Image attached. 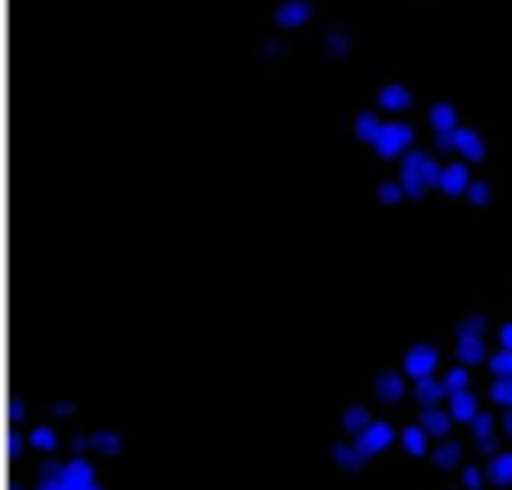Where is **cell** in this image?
I'll list each match as a JSON object with an SVG mask.
<instances>
[{"label": "cell", "mask_w": 512, "mask_h": 490, "mask_svg": "<svg viewBox=\"0 0 512 490\" xmlns=\"http://www.w3.org/2000/svg\"><path fill=\"white\" fill-rule=\"evenodd\" d=\"M441 167H445V162L436 158V153H427V149H409L405 158L396 162V176L405 180L409 198H423L427 189L441 185Z\"/></svg>", "instance_id": "cell-1"}, {"label": "cell", "mask_w": 512, "mask_h": 490, "mask_svg": "<svg viewBox=\"0 0 512 490\" xmlns=\"http://www.w3.org/2000/svg\"><path fill=\"white\" fill-rule=\"evenodd\" d=\"M414 140H418L414 126L400 122L396 113H387V117H382V126H378V140H373V153H378V158H387V162H400L409 149H414Z\"/></svg>", "instance_id": "cell-2"}, {"label": "cell", "mask_w": 512, "mask_h": 490, "mask_svg": "<svg viewBox=\"0 0 512 490\" xmlns=\"http://www.w3.org/2000/svg\"><path fill=\"white\" fill-rule=\"evenodd\" d=\"M436 153H459V158H468L472 167H477V162H486V158H490V144H486V135H481L477 126L463 122L459 131L436 135Z\"/></svg>", "instance_id": "cell-3"}, {"label": "cell", "mask_w": 512, "mask_h": 490, "mask_svg": "<svg viewBox=\"0 0 512 490\" xmlns=\"http://www.w3.org/2000/svg\"><path fill=\"white\" fill-rule=\"evenodd\" d=\"M409 392H414V378H409L405 369H382V374H373V383H369L373 405H382V410H396V405H405Z\"/></svg>", "instance_id": "cell-4"}, {"label": "cell", "mask_w": 512, "mask_h": 490, "mask_svg": "<svg viewBox=\"0 0 512 490\" xmlns=\"http://www.w3.org/2000/svg\"><path fill=\"white\" fill-rule=\"evenodd\" d=\"M400 369H405L409 378H432V374H441V347H436L432 338L427 342H414V347L405 351V356H400Z\"/></svg>", "instance_id": "cell-5"}, {"label": "cell", "mask_w": 512, "mask_h": 490, "mask_svg": "<svg viewBox=\"0 0 512 490\" xmlns=\"http://www.w3.org/2000/svg\"><path fill=\"white\" fill-rule=\"evenodd\" d=\"M355 437H360V446L369 450V459H378V455H387V450L400 446V428H396V419H387V414H378V419H373L364 432H355Z\"/></svg>", "instance_id": "cell-6"}, {"label": "cell", "mask_w": 512, "mask_h": 490, "mask_svg": "<svg viewBox=\"0 0 512 490\" xmlns=\"http://www.w3.org/2000/svg\"><path fill=\"white\" fill-rule=\"evenodd\" d=\"M490 333H472V329H454V360H463V365L472 369H486L490 360Z\"/></svg>", "instance_id": "cell-7"}, {"label": "cell", "mask_w": 512, "mask_h": 490, "mask_svg": "<svg viewBox=\"0 0 512 490\" xmlns=\"http://www.w3.org/2000/svg\"><path fill=\"white\" fill-rule=\"evenodd\" d=\"M472 446H481V455H490L495 446H504V414L495 410V405H486V410L477 414V423L468 428Z\"/></svg>", "instance_id": "cell-8"}, {"label": "cell", "mask_w": 512, "mask_h": 490, "mask_svg": "<svg viewBox=\"0 0 512 490\" xmlns=\"http://www.w3.org/2000/svg\"><path fill=\"white\" fill-rule=\"evenodd\" d=\"M328 464L337 468V473H360L364 464H369V450L360 446V437H351V432H342V437L328 446Z\"/></svg>", "instance_id": "cell-9"}, {"label": "cell", "mask_w": 512, "mask_h": 490, "mask_svg": "<svg viewBox=\"0 0 512 490\" xmlns=\"http://www.w3.org/2000/svg\"><path fill=\"white\" fill-rule=\"evenodd\" d=\"M432 468H441V473H459L463 464H468V441L459 437V432H450V437H441L432 446Z\"/></svg>", "instance_id": "cell-10"}, {"label": "cell", "mask_w": 512, "mask_h": 490, "mask_svg": "<svg viewBox=\"0 0 512 490\" xmlns=\"http://www.w3.org/2000/svg\"><path fill=\"white\" fill-rule=\"evenodd\" d=\"M472 162L468 158H454V162H445L441 167V194H450V198H468V189H472Z\"/></svg>", "instance_id": "cell-11"}, {"label": "cell", "mask_w": 512, "mask_h": 490, "mask_svg": "<svg viewBox=\"0 0 512 490\" xmlns=\"http://www.w3.org/2000/svg\"><path fill=\"white\" fill-rule=\"evenodd\" d=\"M445 405H450V414H454V423H459V428H472V423H477V414L486 410V392L468 387V392L445 396Z\"/></svg>", "instance_id": "cell-12"}, {"label": "cell", "mask_w": 512, "mask_h": 490, "mask_svg": "<svg viewBox=\"0 0 512 490\" xmlns=\"http://www.w3.org/2000/svg\"><path fill=\"white\" fill-rule=\"evenodd\" d=\"M432 446H436V437L423 428V419H418V414L409 423H400V450H405L409 459H427V455H432Z\"/></svg>", "instance_id": "cell-13"}, {"label": "cell", "mask_w": 512, "mask_h": 490, "mask_svg": "<svg viewBox=\"0 0 512 490\" xmlns=\"http://www.w3.org/2000/svg\"><path fill=\"white\" fill-rule=\"evenodd\" d=\"M486 477L495 490H508L512 486V446H495L486 455Z\"/></svg>", "instance_id": "cell-14"}, {"label": "cell", "mask_w": 512, "mask_h": 490, "mask_svg": "<svg viewBox=\"0 0 512 490\" xmlns=\"http://www.w3.org/2000/svg\"><path fill=\"white\" fill-rule=\"evenodd\" d=\"M427 122H432L436 135H450V131H459L463 126V113L450 104V99H436V104L427 108Z\"/></svg>", "instance_id": "cell-15"}, {"label": "cell", "mask_w": 512, "mask_h": 490, "mask_svg": "<svg viewBox=\"0 0 512 490\" xmlns=\"http://www.w3.org/2000/svg\"><path fill=\"white\" fill-rule=\"evenodd\" d=\"M418 419H423V428L432 432L436 441L441 437H450L459 423H454V414H450V405H427V410H418Z\"/></svg>", "instance_id": "cell-16"}, {"label": "cell", "mask_w": 512, "mask_h": 490, "mask_svg": "<svg viewBox=\"0 0 512 490\" xmlns=\"http://www.w3.org/2000/svg\"><path fill=\"white\" fill-rule=\"evenodd\" d=\"M409 401H414L418 410H427V405H445V383H441V374L418 378L414 392H409Z\"/></svg>", "instance_id": "cell-17"}, {"label": "cell", "mask_w": 512, "mask_h": 490, "mask_svg": "<svg viewBox=\"0 0 512 490\" xmlns=\"http://www.w3.org/2000/svg\"><path fill=\"white\" fill-rule=\"evenodd\" d=\"M409 104H414V95H409V86H400V81L382 86L378 99H373V108H382V113H405Z\"/></svg>", "instance_id": "cell-18"}, {"label": "cell", "mask_w": 512, "mask_h": 490, "mask_svg": "<svg viewBox=\"0 0 512 490\" xmlns=\"http://www.w3.org/2000/svg\"><path fill=\"white\" fill-rule=\"evenodd\" d=\"M373 419H378V410H373L369 401H351L342 410V432H351V437H355V432H364Z\"/></svg>", "instance_id": "cell-19"}, {"label": "cell", "mask_w": 512, "mask_h": 490, "mask_svg": "<svg viewBox=\"0 0 512 490\" xmlns=\"http://www.w3.org/2000/svg\"><path fill=\"white\" fill-rule=\"evenodd\" d=\"M441 383H445V396L477 387V383H472V365H463V360H454V365H445V369H441Z\"/></svg>", "instance_id": "cell-20"}, {"label": "cell", "mask_w": 512, "mask_h": 490, "mask_svg": "<svg viewBox=\"0 0 512 490\" xmlns=\"http://www.w3.org/2000/svg\"><path fill=\"white\" fill-rule=\"evenodd\" d=\"M126 450V437L122 432H90V455L95 459H113Z\"/></svg>", "instance_id": "cell-21"}, {"label": "cell", "mask_w": 512, "mask_h": 490, "mask_svg": "<svg viewBox=\"0 0 512 490\" xmlns=\"http://www.w3.org/2000/svg\"><path fill=\"white\" fill-rule=\"evenodd\" d=\"M454 482H459L463 490H486L490 477H486V459H468V464L454 473Z\"/></svg>", "instance_id": "cell-22"}, {"label": "cell", "mask_w": 512, "mask_h": 490, "mask_svg": "<svg viewBox=\"0 0 512 490\" xmlns=\"http://www.w3.org/2000/svg\"><path fill=\"white\" fill-rule=\"evenodd\" d=\"M486 405H495V410H512V378H490L486 383Z\"/></svg>", "instance_id": "cell-23"}, {"label": "cell", "mask_w": 512, "mask_h": 490, "mask_svg": "<svg viewBox=\"0 0 512 490\" xmlns=\"http://www.w3.org/2000/svg\"><path fill=\"white\" fill-rule=\"evenodd\" d=\"M274 18H279V27H301L310 18V5L306 0H288V5H279V14Z\"/></svg>", "instance_id": "cell-24"}, {"label": "cell", "mask_w": 512, "mask_h": 490, "mask_svg": "<svg viewBox=\"0 0 512 490\" xmlns=\"http://www.w3.org/2000/svg\"><path fill=\"white\" fill-rule=\"evenodd\" d=\"M32 446L41 450V455H54V450H59V428H54V423H36V428H32Z\"/></svg>", "instance_id": "cell-25"}, {"label": "cell", "mask_w": 512, "mask_h": 490, "mask_svg": "<svg viewBox=\"0 0 512 490\" xmlns=\"http://www.w3.org/2000/svg\"><path fill=\"white\" fill-rule=\"evenodd\" d=\"M405 198H409V189H405V180H400V176H396V180H391V176L378 180V203H382V207L405 203Z\"/></svg>", "instance_id": "cell-26"}, {"label": "cell", "mask_w": 512, "mask_h": 490, "mask_svg": "<svg viewBox=\"0 0 512 490\" xmlns=\"http://www.w3.org/2000/svg\"><path fill=\"white\" fill-rule=\"evenodd\" d=\"M486 374H490V378H512V351H508V347H495V351H490Z\"/></svg>", "instance_id": "cell-27"}, {"label": "cell", "mask_w": 512, "mask_h": 490, "mask_svg": "<svg viewBox=\"0 0 512 490\" xmlns=\"http://www.w3.org/2000/svg\"><path fill=\"white\" fill-rule=\"evenodd\" d=\"M490 198H495V194H490V180L477 176V180H472V189H468V203H472V207H486Z\"/></svg>", "instance_id": "cell-28"}, {"label": "cell", "mask_w": 512, "mask_h": 490, "mask_svg": "<svg viewBox=\"0 0 512 490\" xmlns=\"http://www.w3.org/2000/svg\"><path fill=\"white\" fill-rule=\"evenodd\" d=\"M50 419H54V423H68V419H77V405H68V401H54V405H50Z\"/></svg>", "instance_id": "cell-29"}, {"label": "cell", "mask_w": 512, "mask_h": 490, "mask_svg": "<svg viewBox=\"0 0 512 490\" xmlns=\"http://www.w3.org/2000/svg\"><path fill=\"white\" fill-rule=\"evenodd\" d=\"M36 490H63V482H59V464H50L41 473V482H36Z\"/></svg>", "instance_id": "cell-30"}, {"label": "cell", "mask_w": 512, "mask_h": 490, "mask_svg": "<svg viewBox=\"0 0 512 490\" xmlns=\"http://www.w3.org/2000/svg\"><path fill=\"white\" fill-rule=\"evenodd\" d=\"M495 347H508L512 351V320H499L495 324Z\"/></svg>", "instance_id": "cell-31"}, {"label": "cell", "mask_w": 512, "mask_h": 490, "mask_svg": "<svg viewBox=\"0 0 512 490\" xmlns=\"http://www.w3.org/2000/svg\"><path fill=\"white\" fill-rule=\"evenodd\" d=\"M77 490H104V482H90V486H77Z\"/></svg>", "instance_id": "cell-32"}, {"label": "cell", "mask_w": 512, "mask_h": 490, "mask_svg": "<svg viewBox=\"0 0 512 490\" xmlns=\"http://www.w3.org/2000/svg\"><path fill=\"white\" fill-rule=\"evenodd\" d=\"M445 490H463V486H459V482H450V486H445Z\"/></svg>", "instance_id": "cell-33"}]
</instances>
